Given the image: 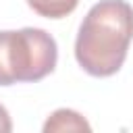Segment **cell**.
Instances as JSON below:
<instances>
[{
  "mask_svg": "<svg viewBox=\"0 0 133 133\" xmlns=\"http://www.w3.org/2000/svg\"><path fill=\"white\" fill-rule=\"evenodd\" d=\"M133 39V8L125 0H100L94 4L75 39V58L91 77L114 75Z\"/></svg>",
  "mask_w": 133,
  "mask_h": 133,
  "instance_id": "1",
  "label": "cell"
},
{
  "mask_svg": "<svg viewBox=\"0 0 133 133\" xmlns=\"http://www.w3.org/2000/svg\"><path fill=\"white\" fill-rule=\"evenodd\" d=\"M58 60L56 39L39 27L0 31V85L39 81Z\"/></svg>",
  "mask_w": 133,
  "mask_h": 133,
  "instance_id": "2",
  "label": "cell"
},
{
  "mask_svg": "<svg viewBox=\"0 0 133 133\" xmlns=\"http://www.w3.org/2000/svg\"><path fill=\"white\" fill-rule=\"evenodd\" d=\"M89 123L75 110L69 108H58L50 114V118L44 123V131L52 133V131H89Z\"/></svg>",
  "mask_w": 133,
  "mask_h": 133,
  "instance_id": "3",
  "label": "cell"
},
{
  "mask_svg": "<svg viewBox=\"0 0 133 133\" xmlns=\"http://www.w3.org/2000/svg\"><path fill=\"white\" fill-rule=\"evenodd\" d=\"M27 4L39 15V17H46V19H62L66 15H71L79 0H27Z\"/></svg>",
  "mask_w": 133,
  "mask_h": 133,
  "instance_id": "4",
  "label": "cell"
},
{
  "mask_svg": "<svg viewBox=\"0 0 133 133\" xmlns=\"http://www.w3.org/2000/svg\"><path fill=\"white\" fill-rule=\"evenodd\" d=\"M12 131V123L8 116V110L0 104V133H10Z\"/></svg>",
  "mask_w": 133,
  "mask_h": 133,
  "instance_id": "5",
  "label": "cell"
}]
</instances>
